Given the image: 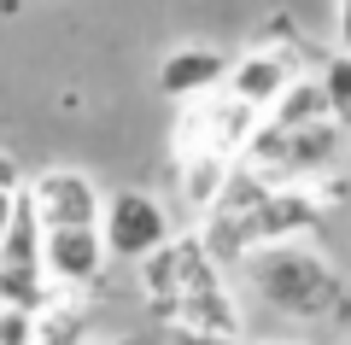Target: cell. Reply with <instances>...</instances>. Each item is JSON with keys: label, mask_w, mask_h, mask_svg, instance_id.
Listing matches in <instances>:
<instances>
[{"label": "cell", "mask_w": 351, "mask_h": 345, "mask_svg": "<svg viewBox=\"0 0 351 345\" xmlns=\"http://www.w3.org/2000/svg\"><path fill=\"white\" fill-rule=\"evenodd\" d=\"M141 287H147V305L164 322H193V328L240 333V305L223 287V263L211 258V246L199 235L164 240L147 258V270H141Z\"/></svg>", "instance_id": "cell-2"}, {"label": "cell", "mask_w": 351, "mask_h": 345, "mask_svg": "<svg viewBox=\"0 0 351 345\" xmlns=\"http://www.w3.org/2000/svg\"><path fill=\"white\" fill-rule=\"evenodd\" d=\"M100 235H106V252L117 263H147L164 240H176V217L147 187H117V193H106Z\"/></svg>", "instance_id": "cell-4"}, {"label": "cell", "mask_w": 351, "mask_h": 345, "mask_svg": "<svg viewBox=\"0 0 351 345\" xmlns=\"http://www.w3.org/2000/svg\"><path fill=\"white\" fill-rule=\"evenodd\" d=\"M228 170H234V158H228V152H211V147H193V152H188V170H182V193H188V205L199 211V217L217 205V193H223Z\"/></svg>", "instance_id": "cell-10"}, {"label": "cell", "mask_w": 351, "mask_h": 345, "mask_svg": "<svg viewBox=\"0 0 351 345\" xmlns=\"http://www.w3.org/2000/svg\"><path fill=\"white\" fill-rule=\"evenodd\" d=\"M269 123H322V117H334L328 111V94H322V76L316 71H293L287 88L276 94V106L263 111Z\"/></svg>", "instance_id": "cell-9"}, {"label": "cell", "mask_w": 351, "mask_h": 345, "mask_svg": "<svg viewBox=\"0 0 351 345\" xmlns=\"http://www.w3.org/2000/svg\"><path fill=\"white\" fill-rule=\"evenodd\" d=\"M106 263H112V252H106L100 222H88V228H47V240H41V275L53 281V293L94 287L106 275Z\"/></svg>", "instance_id": "cell-6"}, {"label": "cell", "mask_w": 351, "mask_h": 345, "mask_svg": "<svg viewBox=\"0 0 351 345\" xmlns=\"http://www.w3.org/2000/svg\"><path fill=\"white\" fill-rule=\"evenodd\" d=\"M287 76H293V59L281 47H252V53H240V59H228V94L240 99V106H252L263 117V111L276 106V94L287 88Z\"/></svg>", "instance_id": "cell-7"}, {"label": "cell", "mask_w": 351, "mask_h": 345, "mask_svg": "<svg viewBox=\"0 0 351 345\" xmlns=\"http://www.w3.org/2000/svg\"><path fill=\"white\" fill-rule=\"evenodd\" d=\"M246 287L263 298L287 322H351V287L346 275L328 263V252L304 246V240H276V246H258L240 258Z\"/></svg>", "instance_id": "cell-1"}, {"label": "cell", "mask_w": 351, "mask_h": 345, "mask_svg": "<svg viewBox=\"0 0 351 345\" xmlns=\"http://www.w3.org/2000/svg\"><path fill=\"white\" fill-rule=\"evenodd\" d=\"M223 82H228V59L217 47H176L158 64V94L176 99V106H188L199 94H217Z\"/></svg>", "instance_id": "cell-8"}, {"label": "cell", "mask_w": 351, "mask_h": 345, "mask_svg": "<svg viewBox=\"0 0 351 345\" xmlns=\"http://www.w3.org/2000/svg\"><path fill=\"white\" fill-rule=\"evenodd\" d=\"M24 193H29V205H36V217L47 228H88L106 211V187L88 170H41L24 182Z\"/></svg>", "instance_id": "cell-5"}, {"label": "cell", "mask_w": 351, "mask_h": 345, "mask_svg": "<svg viewBox=\"0 0 351 345\" xmlns=\"http://www.w3.org/2000/svg\"><path fill=\"white\" fill-rule=\"evenodd\" d=\"M164 345H246V333H228V328H193V322H170Z\"/></svg>", "instance_id": "cell-13"}, {"label": "cell", "mask_w": 351, "mask_h": 345, "mask_svg": "<svg viewBox=\"0 0 351 345\" xmlns=\"http://www.w3.org/2000/svg\"><path fill=\"white\" fill-rule=\"evenodd\" d=\"M346 345H351V340H346Z\"/></svg>", "instance_id": "cell-17"}, {"label": "cell", "mask_w": 351, "mask_h": 345, "mask_svg": "<svg viewBox=\"0 0 351 345\" xmlns=\"http://www.w3.org/2000/svg\"><path fill=\"white\" fill-rule=\"evenodd\" d=\"M281 345H304V340H281Z\"/></svg>", "instance_id": "cell-16"}, {"label": "cell", "mask_w": 351, "mask_h": 345, "mask_svg": "<svg viewBox=\"0 0 351 345\" xmlns=\"http://www.w3.org/2000/svg\"><path fill=\"white\" fill-rule=\"evenodd\" d=\"M24 182H29V176L18 170V158H12V152H0V187H12V193H18Z\"/></svg>", "instance_id": "cell-14"}, {"label": "cell", "mask_w": 351, "mask_h": 345, "mask_svg": "<svg viewBox=\"0 0 351 345\" xmlns=\"http://www.w3.org/2000/svg\"><path fill=\"white\" fill-rule=\"evenodd\" d=\"M36 316L29 305H0V345H36Z\"/></svg>", "instance_id": "cell-12"}, {"label": "cell", "mask_w": 351, "mask_h": 345, "mask_svg": "<svg viewBox=\"0 0 351 345\" xmlns=\"http://www.w3.org/2000/svg\"><path fill=\"white\" fill-rule=\"evenodd\" d=\"M322 94H328V111H334V123H346L351 129V53L346 47H334L322 59Z\"/></svg>", "instance_id": "cell-11"}, {"label": "cell", "mask_w": 351, "mask_h": 345, "mask_svg": "<svg viewBox=\"0 0 351 345\" xmlns=\"http://www.w3.org/2000/svg\"><path fill=\"white\" fill-rule=\"evenodd\" d=\"M339 152H346V123H334V117H322V123H269V117H258L234 158L246 170H258L263 182H316L339 164Z\"/></svg>", "instance_id": "cell-3"}, {"label": "cell", "mask_w": 351, "mask_h": 345, "mask_svg": "<svg viewBox=\"0 0 351 345\" xmlns=\"http://www.w3.org/2000/svg\"><path fill=\"white\" fill-rule=\"evenodd\" d=\"M18 193H24V187H18ZM18 193H12V187H0V235H6V222H12V205H18Z\"/></svg>", "instance_id": "cell-15"}]
</instances>
